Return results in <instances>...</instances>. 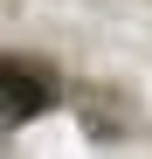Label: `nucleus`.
<instances>
[{"instance_id": "f257e3e1", "label": "nucleus", "mask_w": 152, "mask_h": 159, "mask_svg": "<svg viewBox=\"0 0 152 159\" xmlns=\"http://www.w3.org/2000/svg\"><path fill=\"white\" fill-rule=\"evenodd\" d=\"M35 111H48V83L28 76V62H7V69H0V118H7V125H28Z\"/></svg>"}]
</instances>
